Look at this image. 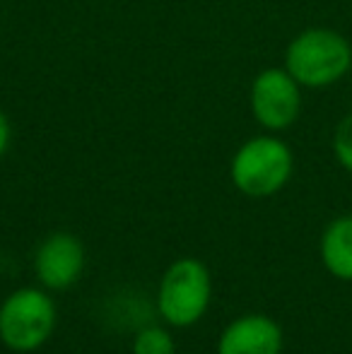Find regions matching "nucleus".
Returning a JSON list of instances; mask_svg holds the SVG:
<instances>
[{
	"label": "nucleus",
	"instance_id": "f257e3e1",
	"mask_svg": "<svg viewBox=\"0 0 352 354\" xmlns=\"http://www.w3.org/2000/svg\"><path fill=\"white\" fill-rule=\"evenodd\" d=\"M285 71L302 87H331L352 71V46L335 29H304L287 46Z\"/></svg>",
	"mask_w": 352,
	"mask_h": 354
},
{
	"label": "nucleus",
	"instance_id": "f03ea898",
	"mask_svg": "<svg viewBox=\"0 0 352 354\" xmlns=\"http://www.w3.org/2000/svg\"><path fill=\"white\" fill-rule=\"evenodd\" d=\"M292 149L282 140L261 136L244 142L232 159V181L251 198L277 193L292 176Z\"/></svg>",
	"mask_w": 352,
	"mask_h": 354
},
{
	"label": "nucleus",
	"instance_id": "7ed1b4c3",
	"mask_svg": "<svg viewBox=\"0 0 352 354\" xmlns=\"http://www.w3.org/2000/svg\"><path fill=\"white\" fill-rule=\"evenodd\" d=\"M56 306L39 289H17L0 306V340L17 352H32L51 337Z\"/></svg>",
	"mask_w": 352,
	"mask_h": 354
},
{
	"label": "nucleus",
	"instance_id": "20e7f679",
	"mask_svg": "<svg viewBox=\"0 0 352 354\" xmlns=\"http://www.w3.org/2000/svg\"><path fill=\"white\" fill-rule=\"evenodd\" d=\"M210 301V272L193 258L176 261L160 284V313L172 326H191Z\"/></svg>",
	"mask_w": 352,
	"mask_h": 354
},
{
	"label": "nucleus",
	"instance_id": "39448f33",
	"mask_svg": "<svg viewBox=\"0 0 352 354\" xmlns=\"http://www.w3.org/2000/svg\"><path fill=\"white\" fill-rule=\"evenodd\" d=\"M302 84L285 68H268L251 84V111L268 131H285L299 118Z\"/></svg>",
	"mask_w": 352,
	"mask_h": 354
},
{
	"label": "nucleus",
	"instance_id": "423d86ee",
	"mask_svg": "<svg viewBox=\"0 0 352 354\" xmlns=\"http://www.w3.org/2000/svg\"><path fill=\"white\" fill-rule=\"evenodd\" d=\"M85 253L75 236L53 234L41 243L37 253V275L46 287L66 289L80 277Z\"/></svg>",
	"mask_w": 352,
	"mask_h": 354
},
{
	"label": "nucleus",
	"instance_id": "0eeeda50",
	"mask_svg": "<svg viewBox=\"0 0 352 354\" xmlns=\"http://www.w3.org/2000/svg\"><path fill=\"white\" fill-rule=\"evenodd\" d=\"M282 330L268 316H241L222 333L217 354H280Z\"/></svg>",
	"mask_w": 352,
	"mask_h": 354
},
{
	"label": "nucleus",
	"instance_id": "6e6552de",
	"mask_svg": "<svg viewBox=\"0 0 352 354\" xmlns=\"http://www.w3.org/2000/svg\"><path fill=\"white\" fill-rule=\"evenodd\" d=\"M321 261L331 275L352 280V214L338 217L321 236Z\"/></svg>",
	"mask_w": 352,
	"mask_h": 354
},
{
	"label": "nucleus",
	"instance_id": "1a4fd4ad",
	"mask_svg": "<svg viewBox=\"0 0 352 354\" xmlns=\"http://www.w3.org/2000/svg\"><path fill=\"white\" fill-rule=\"evenodd\" d=\"M133 354H174V342L162 328H145L133 342Z\"/></svg>",
	"mask_w": 352,
	"mask_h": 354
},
{
	"label": "nucleus",
	"instance_id": "9d476101",
	"mask_svg": "<svg viewBox=\"0 0 352 354\" xmlns=\"http://www.w3.org/2000/svg\"><path fill=\"white\" fill-rule=\"evenodd\" d=\"M333 154L345 171L352 174V111L340 118L333 133Z\"/></svg>",
	"mask_w": 352,
	"mask_h": 354
},
{
	"label": "nucleus",
	"instance_id": "9b49d317",
	"mask_svg": "<svg viewBox=\"0 0 352 354\" xmlns=\"http://www.w3.org/2000/svg\"><path fill=\"white\" fill-rule=\"evenodd\" d=\"M8 145H10V123H8V118H5V113L0 111V157L5 154Z\"/></svg>",
	"mask_w": 352,
	"mask_h": 354
}]
</instances>
